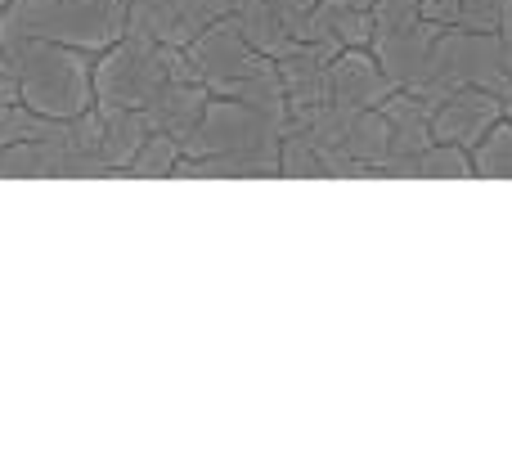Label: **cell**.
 <instances>
[{
	"instance_id": "6",
	"label": "cell",
	"mask_w": 512,
	"mask_h": 467,
	"mask_svg": "<svg viewBox=\"0 0 512 467\" xmlns=\"http://www.w3.org/2000/svg\"><path fill=\"white\" fill-rule=\"evenodd\" d=\"M391 90H400L387 77V68L378 63V54L364 45V50H342L328 63V104L337 108H382Z\"/></svg>"
},
{
	"instance_id": "18",
	"label": "cell",
	"mask_w": 512,
	"mask_h": 467,
	"mask_svg": "<svg viewBox=\"0 0 512 467\" xmlns=\"http://www.w3.org/2000/svg\"><path fill=\"white\" fill-rule=\"evenodd\" d=\"M369 14H373V27H378V32H391V27L418 23V18H423V9H418V0H373ZM378 32H373V36H378Z\"/></svg>"
},
{
	"instance_id": "17",
	"label": "cell",
	"mask_w": 512,
	"mask_h": 467,
	"mask_svg": "<svg viewBox=\"0 0 512 467\" xmlns=\"http://www.w3.org/2000/svg\"><path fill=\"white\" fill-rule=\"evenodd\" d=\"M459 27H472V32H508L512 0H463Z\"/></svg>"
},
{
	"instance_id": "8",
	"label": "cell",
	"mask_w": 512,
	"mask_h": 467,
	"mask_svg": "<svg viewBox=\"0 0 512 467\" xmlns=\"http://www.w3.org/2000/svg\"><path fill=\"white\" fill-rule=\"evenodd\" d=\"M180 180H261V176H283L279 144L265 149H234V153H207V158H180L176 167Z\"/></svg>"
},
{
	"instance_id": "9",
	"label": "cell",
	"mask_w": 512,
	"mask_h": 467,
	"mask_svg": "<svg viewBox=\"0 0 512 467\" xmlns=\"http://www.w3.org/2000/svg\"><path fill=\"white\" fill-rule=\"evenodd\" d=\"M207 104H212V90H207L203 81L171 77L167 86L149 99L144 117H149L153 131H167V135H176V140H189V131L198 126V117H203Z\"/></svg>"
},
{
	"instance_id": "14",
	"label": "cell",
	"mask_w": 512,
	"mask_h": 467,
	"mask_svg": "<svg viewBox=\"0 0 512 467\" xmlns=\"http://www.w3.org/2000/svg\"><path fill=\"white\" fill-rule=\"evenodd\" d=\"M279 158H283V176H301V180L328 176V158H324V149H319L315 131H306V126L283 135Z\"/></svg>"
},
{
	"instance_id": "19",
	"label": "cell",
	"mask_w": 512,
	"mask_h": 467,
	"mask_svg": "<svg viewBox=\"0 0 512 467\" xmlns=\"http://www.w3.org/2000/svg\"><path fill=\"white\" fill-rule=\"evenodd\" d=\"M418 9L436 27H459V18H463V0H418Z\"/></svg>"
},
{
	"instance_id": "12",
	"label": "cell",
	"mask_w": 512,
	"mask_h": 467,
	"mask_svg": "<svg viewBox=\"0 0 512 467\" xmlns=\"http://www.w3.org/2000/svg\"><path fill=\"white\" fill-rule=\"evenodd\" d=\"M477 176V167H472V149H463V144H427L423 153H414L409 162H400L396 180H468Z\"/></svg>"
},
{
	"instance_id": "11",
	"label": "cell",
	"mask_w": 512,
	"mask_h": 467,
	"mask_svg": "<svg viewBox=\"0 0 512 467\" xmlns=\"http://www.w3.org/2000/svg\"><path fill=\"white\" fill-rule=\"evenodd\" d=\"M149 135H153V126H149V117H144V108H104V162H108V176H126L131 162L140 158V149L149 144Z\"/></svg>"
},
{
	"instance_id": "16",
	"label": "cell",
	"mask_w": 512,
	"mask_h": 467,
	"mask_svg": "<svg viewBox=\"0 0 512 467\" xmlns=\"http://www.w3.org/2000/svg\"><path fill=\"white\" fill-rule=\"evenodd\" d=\"M239 9H243V0H185V9H180V50H185L198 32H207L212 23L234 18Z\"/></svg>"
},
{
	"instance_id": "10",
	"label": "cell",
	"mask_w": 512,
	"mask_h": 467,
	"mask_svg": "<svg viewBox=\"0 0 512 467\" xmlns=\"http://www.w3.org/2000/svg\"><path fill=\"white\" fill-rule=\"evenodd\" d=\"M234 18H239V27H243L252 50L265 54V59H274V63L301 45L297 41V14L283 9L279 0H243V9Z\"/></svg>"
},
{
	"instance_id": "13",
	"label": "cell",
	"mask_w": 512,
	"mask_h": 467,
	"mask_svg": "<svg viewBox=\"0 0 512 467\" xmlns=\"http://www.w3.org/2000/svg\"><path fill=\"white\" fill-rule=\"evenodd\" d=\"M472 167H477L481 180H512V117L504 113L490 135L472 149Z\"/></svg>"
},
{
	"instance_id": "23",
	"label": "cell",
	"mask_w": 512,
	"mask_h": 467,
	"mask_svg": "<svg viewBox=\"0 0 512 467\" xmlns=\"http://www.w3.org/2000/svg\"><path fill=\"white\" fill-rule=\"evenodd\" d=\"M5 5H9V0H0V9H5Z\"/></svg>"
},
{
	"instance_id": "15",
	"label": "cell",
	"mask_w": 512,
	"mask_h": 467,
	"mask_svg": "<svg viewBox=\"0 0 512 467\" xmlns=\"http://www.w3.org/2000/svg\"><path fill=\"white\" fill-rule=\"evenodd\" d=\"M180 158H185V140H176V135H167V131H153L126 176H176Z\"/></svg>"
},
{
	"instance_id": "7",
	"label": "cell",
	"mask_w": 512,
	"mask_h": 467,
	"mask_svg": "<svg viewBox=\"0 0 512 467\" xmlns=\"http://www.w3.org/2000/svg\"><path fill=\"white\" fill-rule=\"evenodd\" d=\"M436 36H441V27L427 23V18H418V23H409V27L378 32L369 50L378 54V63L387 68V77L405 90V86H414L418 72L427 68V59H432V50H436Z\"/></svg>"
},
{
	"instance_id": "5",
	"label": "cell",
	"mask_w": 512,
	"mask_h": 467,
	"mask_svg": "<svg viewBox=\"0 0 512 467\" xmlns=\"http://www.w3.org/2000/svg\"><path fill=\"white\" fill-rule=\"evenodd\" d=\"M504 117V99L495 90L481 86H459L454 95H445L432 108V131L445 144H463V149H477L490 135V126Z\"/></svg>"
},
{
	"instance_id": "4",
	"label": "cell",
	"mask_w": 512,
	"mask_h": 467,
	"mask_svg": "<svg viewBox=\"0 0 512 467\" xmlns=\"http://www.w3.org/2000/svg\"><path fill=\"white\" fill-rule=\"evenodd\" d=\"M283 135H288V104H252V99L212 95L198 126L189 131L185 153L207 158V153L265 149V144H283Z\"/></svg>"
},
{
	"instance_id": "22",
	"label": "cell",
	"mask_w": 512,
	"mask_h": 467,
	"mask_svg": "<svg viewBox=\"0 0 512 467\" xmlns=\"http://www.w3.org/2000/svg\"><path fill=\"white\" fill-rule=\"evenodd\" d=\"M504 113H508V117H512V99H508V104H504Z\"/></svg>"
},
{
	"instance_id": "1",
	"label": "cell",
	"mask_w": 512,
	"mask_h": 467,
	"mask_svg": "<svg viewBox=\"0 0 512 467\" xmlns=\"http://www.w3.org/2000/svg\"><path fill=\"white\" fill-rule=\"evenodd\" d=\"M0 50L18 77V104H27L32 113L72 122L86 108H95V54L90 50L45 41V36H14V41H0Z\"/></svg>"
},
{
	"instance_id": "21",
	"label": "cell",
	"mask_w": 512,
	"mask_h": 467,
	"mask_svg": "<svg viewBox=\"0 0 512 467\" xmlns=\"http://www.w3.org/2000/svg\"><path fill=\"white\" fill-rule=\"evenodd\" d=\"M351 5H364V9H369V5H373V0H351Z\"/></svg>"
},
{
	"instance_id": "2",
	"label": "cell",
	"mask_w": 512,
	"mask_h": 467,
	"mask_svg": "<svg viewBox=\"0 0 512 467\" xmlns=\"http://www.w3.org/2000/svg\"><path fill=\"white\" fill-rule=\"evenodd\" d=\"M14 36H45V41L104 54L126 36V5L122 0H9L0 9V41Z\"/></svg>"
},
{
	"instance_id": "3",
	"label": "cell",
	"mask_w": 512,
	"mask_h": 467,
	"mask_svg": "<svg viewBox=\"0 0 512 467\" xmlns=\"http://www.w3.org/2000/svg\"><path fill=\"white\" fill-rule=\"evenodd\" d=\"M171 77H194L185 50L162 45L153 36L126 32L104 54H95V104L104 108H149V99L167 86Z\"/></svg>"
},
{
	"instance_id": "20",
	"label": "cell",
	"mask_w": 512,
	"mask_h": 467,
	"mask_svg": "<svg viewBox=\"0 0 512 467\" xmlns=\"http://www.w3.org/2000/svg\"><path fill=\"white\" fill-rule=\"evenodd\" d=\"M279 5H283V9H292V14H306V9H310V5H319V0H279Z\"/></svg>"
}]
</instances>
